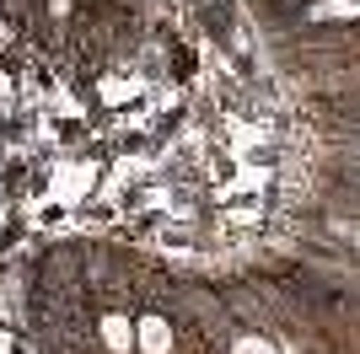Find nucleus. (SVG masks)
Masks as SVG:
<instances>
[{
	"label": "nucleus",
	"mask_w": 360,
	"mask_h": 354,
	"mask_svg": "<svg viewBox=\"0 0 360 354\" xmlns=\"http://www.w3.org/2000/svg\"><path fill=\"white\" fill-rule=\"evenodd\" d=\"M231 354H274V349L264 339H237V349H231Z\"/></svg>",
	"instance_id": "7ed1b4c3"
},
{
	"label": "nucleus",
	"mask_w": 360,
	"mask_h": 354,
	"mask_svg": "<svg viewBox=\"0 0 360 354\" xmlns=\"http://www.w3.org/2000/svg\"><path fill=\"white\" fill-rule=\"evenodd\" d=\"M333 11H339V16H355V0H333Z\"/></svg>",
	"instance_id": "20e7f679"
},
{
	"label": "nucleus",
	"mask_w": 360,
	"mask_h": 354,
	"mask_svg": "<svg viewBox=\"0 0 360 354\" xmlns=\"http://www.w3.org/2000/svg\"><path fill=\"white\" fill-rule=\"evenodd\" d=\"M135 349L140 354H172V322L162 311H146L135 322Z\"/></svg>",
	"instance_id": "f257e3e1"
},
{
	"label": "nucleus",
	"mask_w": 360,
	"mask_h": 354,
	"mask_svg": "<svg viewBox=\"0 0 360 354\" xmlns=\"http://www.w3.org/2000/svg\"><path fill=\"white\" fill-rule=\"evenodd\" d=\"M97 339H103L108 354H129L135 349V322L124 317V311H103V322H97Z\"/></svg>",
	"instance_id": "f03ea898"
}]
</instances>
